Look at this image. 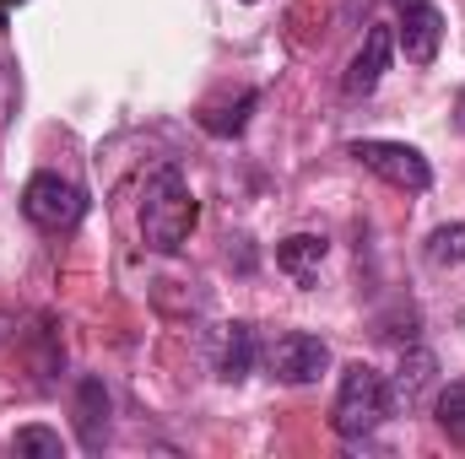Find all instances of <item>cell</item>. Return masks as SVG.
I'll list each match as a JSON object with an SVG mask.
<instances>
[{"mask_svg":"<svg viewBox=\"0 0 465 459\" xmlns=\"http://www.w3.org/2000/svg\"><path fill=\"white\" fill-rule=\"evenodd\" d=\"M195 222H201V206H195L184 173H179L173 162L157 168V173L146 179V190H141V243H146L152 254H179V249L190 243Z\"/></svg>","mask_w":465,"mask_h":459,"instance_id":"6da1fadb","label":"cell"},{"mask_svg":"<svg viewBox=\"0 0 465 459\" xmlns=\"http://www.w3.org/2000/svg\"><path fill=\"white\" fill-rule=\"evenodd\" d=\"M395 411V395H390V378L373 367V362H347L341 367V384H336V405H331V427L347 438V444H362L373 438Z\"/></svg>","mask_w":465,"mask_h":459,"instance_id":"7a4b0ae2","label":"cell"},{"mask_svg":"<svg viewBox=\"0 0 465 459\" xmlns=\"http://www.w3.org/2000/svg\"><path fill=\"white\" fill-rule=\"evenodd\" d=\"M22 217L38 232H71L82 217H87V190L65 173H33L22 184Z\"/></svg>","mask_w":465,"mask_h":459,"instance_id":"3957f363","label":"cell"},{"mask_svg":"<svg viewBox=\"0 0 465 459\" xmlns=\"http://www.w3.org/2000/svg\"><path fill=\"white\" fill-rule=\"evenodd\" d=\"M347 157H357L368 173H379L384 184H395V190H406V195H428L433 190V168H428V157L417 151V146H406V141H351Z\"/></svg>","mask_w":465,"mask_h":459,"instance_id":"277c9868","label":"cell"},{"mask_svg":"<svg viewBox=\"0 0 465 459\" xmlns=\"http://www.w3.org/2000/svg\"><path fill=\"white\" fill-rule=\"evenodd\" d=\"M444 44V11L433 0H395V49L411 65H433Z\"/></svg>","mask_w":465,"mask_h":459,"instance_id":"5b68a950","label":"cell"},{"mask_svg":"<svg viewBox=\"0 0 465 459\" xmlns=\"http://www.w3.org/2000/svg\"><path fill=\"white\" fill-rule=\"evenodd\" d=\"M265 362H271V378H282V384L298 389V384H314V378L331 373V346L320 341V336H309V330H287L265 351Z\"/></svg>","mask_w":465,"mask_h":459,"instance_id":"8992f818","label":"cell"},{"mask_svg":"<svg viewBox=\"0 0 465 459\" xmlns=\"http://www.w3.org/2000/svg\"><path fill=\"white\" fill-rule=\"evenodd\" d=\"M390 60H395V27H368L362 33V49L351 54L347 76H341V87H347V98H368L379 82H384V71H390Z\"/></svg>","mask_w":465,"mask_h":459,"instance_id":"52a82bcc","label":"cell"},{"mask_svg":"<svg viewBox=\"0 0 465 459\" xmlns=\"http://www.w3.org/2000/svg\"><path fill=\"white\" fill-rule=\"evenodd\" d=\"M71 422H76V444L87 454H104L109 444V389L104 378H76V405H71Z\"/></svg>","mask_w":465,"mask_h":459,"instance_id":"ba28073f","label":"cell"},{"mask_svg":"<svg viewBox=\"0 0 465 459\" xmlns=\"http://www.w3.org/2000/svg\"><path fill=\"white\" fill-rule=\"evenodd\" d=\"M325 254H331V243H325V232H292V238H282L276 243V265L292 276V281H314L320 276V265H325Z\"/></svg>","mask_w":465,"mask_h":459,"instance_id":"9c48e42d","label":"cell"},{"mask_svg":"<svg viewBox=\"0 0 465 459\" xmlns=\"http://www.w3.org/2000/svg\"><path fill=\"white\" fill-rule=\"evenodd\" d=\"M433 378H439V356H433L428 346H406V351H401V367H395L390 395H395V400H406V405H417V400L433 389Z\"/></svg>","mask_w":465,"mask_h":459,"instance_id":"30bf717a","label":"cell"},{"mask_svg":"<svg viewBox=\"0 0 465 459\" xmlns=\"http://www.w3.org/2000/svg\"><path fill=\"white\" fill-rule=\"evenodd\" d=\"M217 373H223L228 384H243V378L254 373V325H243V319H232L228 325V341H223V362H217Z\"/></svg>","mask_w":465,"mask_h":459,"instance_id":"8fae6325","label":"cell"},{"mask_svg":"<svg viewBox=\"0 0 465 459\" xmlns=\"http://www.w3.org/2000/svg\"><path fill=\"white\" fill-rule=\"evenodd\" d=\"M11 454H22V459H65V438L54 433V427H16L11 433Z\"/></svg>","mask_w":465,"mask_h":459,"instance_id":"7c38bea8","label":"cell"},{"mask_svg":"<svg viewBox=\"0 0 465 459\" xmlns=\"http://www.w3.org/2000/svg\"><path fill=\"white\" fill-rule=\"evenodd\" d=\"M422 254H428V265H439V270L465 265V222H444V228H433Z\"/></svg>","mask_w":465,"mask_h":459,"instance_id":"4fadbf2b","label":"cell"},{"mask_svg":"<svg viewBox=\"0 0 465 459\" xmlns=\"http://www.w3.org/2000/svg\"><path fill=\"white\" fill-rule=\"evenodd\" d=\"M433 416H439V433H444L450 444H460V449H465V384L439 389V400H433Z\"/></svg>","mask_w":465,"mask_h":459,"instance_id":"5bb4252c","label":"cell"},{"mask_svg":"<svg viewBox=\"0 0 465 459\" xmlns=\"http://www.w3.org/2000/svg\"><path fill=\"white\" fill-rule=\"evenodd\" d=\"M254 103H260V93H254V87H243L232 109H201V124H206L212 135H238V130L249 124V114H254Z\"/></svg>","mask_w":465,"mask_h":459,"instance_id":"9a60e30c","label":"cell"},{"mask_svg":"<svg viewBox=\"0 0 465 459\" xmlns=\"http://www.w3.org/2000/svg\"><path fill=\"white\" fill-rule=\"evenodd\" d=\"M16 98H22V87H16V65L0 54V130L11 124V114H16Z\"/></svg>","mask_w":465,"mask_h":459,"instance_id":"2e32d148","label":"cell"},{"mask_svg":"<svg viewBox=\"0 0 465 459\" xmlns=\"http://www.w3.org/2000/svg\"><path fill=\"white\" fill-rule=\"evenodd\" d=\"M455 130L465 135V87H460V98H455Z\"/></svg>","mask_w":465,"mask_h":459,"instance_id":"e0dca14e","label":"cell"},{"mask_svg":"<svg viewBox=\"0 0 465 459\" xmlns=\"http://www.w3.org/2000/svg\"><path fill=\"white\" fill-rule=\"evenodd\" d=\"M11 341V314H0V346Z\"/></svg>","mask_w":465,"mask_h":459,"instance_id":"ac0fdd59","label":"cell"}]
</instances>
